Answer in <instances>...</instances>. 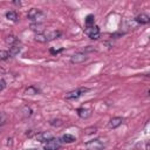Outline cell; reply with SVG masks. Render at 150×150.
Listing matches in <instances>:
<instances>
[{
    "label": "cell",
    "mask_w": 150,
    "mask_h": 150,
    "mask_svg": "<svg viewBox=\"0 0 150 150\" xmlns=\"http://www.w3.org/2000/svg\"><path fill=\"white\" fill-rule=\"evenodd\" d=\"M46 18V14L39 8H30L27 13V19L33 23H41V21Z\"/></svg>",
    "instance_id": "cell-1"
},
{
    "label": "cell",
    "mask_w": 150,
    "mask_h": 150,
    "mask_svg": "<svg viewBox=\"0 0 150 150\" xmlns=\"http://www.w3.org/2000/svg\"><path fill=\"white\" fill-rule=\"evenodd\" d=\"M84 33H86V34L88 35V38H90L91 40H97V39L100 38V35H101L100 28H98V26H96V25L86 27V28H84Z\"/></svg>",
    "instance_id": "cell-2"
},
{
    "label": "cell",
    "mask_w": 150,
    "mask_h": 150,
    "mask_svg": "<svg viewBox=\"0 0 150 150\" xmlns=\"http://www.w3.org/2000/svg\"><path fill=\"white\" fill-rule=\"evenodd\" d=\"M88 91V88H77L75 90H71V91H68L66 95H64V98L66 100H76L79 98L80 96H82L84 93Z\"/></svg>",
    "instance_id": "cell-3"
},
{
    "label": "cell",
    "mask_w": 150,
    "mask_h": 150,
    "mask_svg": "<svg viewBox=\"0 0 150 150\" xmlns=\"http://www.w3.org/2000/svg\"><path fill=\"white\" fill-rule=\"evenodd\" d=\"M86 149L87 150H103L104 144L101 142V139L95 138V139H90L86 143Z\"/></svg>",
    "instance_id": "cell-4"
},
{
    "label": "cell",
    "mask_w": 150,
    "mask_h": 150,
    "mask_svg": "<svg viewBox=\"0 0 150 150\" xmlns=\"http://www.w3.org/2000/svg\"><path fill=\"white\" fill-rule=\"evenodd\" d=\"M61 143L62 142L60 141V138H52L45 143L43 150H57L61 148Z\"/></svg>",
    "instance_id": "cell-5"
},
{
    "label": "cell",
    "mask_w": 150,
    "mask_h": 150,
    "mask_svg": "<svg viewBox=\"0 0 150 150\" xmlns=\"http://www.w3.org/2000/svg\"><path fill=\"white\" fill-rule=\"evenodd\" d=\"M35 138H36V141H38V142L43 143V142H48L49 139L54 138V136H53V134H52V132H48V131H42V132L36 134Z\"/></svg>",
    "instance_id": "cell-6"
},
{
    "label": "cell",
    "mask_w": 150,
    "mask_h": 150,
    "mask_svg": "<svg viewBox=\"0 0 150 150\" xmlns=\"http://www.w3.org/2000/svg\"><path fill=\"white\" fill-rule=\"evenodd\" d=\"M88 59V56L86 55V53H75L71 57H70V62L71 63H82Z\"/></svg>",
    "instance_id": "cell-7"
},
{
    "label": "cell",
    "mask_w": 150,
    "mask_h": 150,
    "mask_svg": "<svg viewBox=\"0 0 150 150\" xmlns=\"http://www.w3.org/2000/svg\"><path fill=\"white\" fill-rule=\"evenodd\" d=\"M19 114H20V116L22 118H28V117H30L33 115V110L28 105H22L20 108V110H19Z\"/></svg>",
    "instance_id": "cell-8"
},
{
    "label": "cell",
    "mask_w": 150,
    "mask_h": 150,
    "mask_svg": "<svg viewBox=\"0 0 150 150\" xmlns=\"http://www.w3.org/2000/svg\"><path fill=\"white\" fill-rule=\"evenodd\" d=\"M149 21H150V16L145 13H141L135 18V22L139 23V25H146V23H149Z\"/></svg>",
    "instance_id": "cell-9"
},
{
    "label": "cell",
    "mask_w": 150,
    "mask_h": 150,
    "mask_svg": "<svg viewBox=\"0 0 150 150\" xmlns=\"http://www.w3.org/2000/svg\"><path fill=\"white\" fill-rule=\"evenodd\" d=\"M122 123H123V118L120 117V116H116V117H112V118L109 121L108 125H109L110 129H116V128H118Z\"/></svg>",
    "instance_id": "cell-10"
},
{
    "label": "cell",
    "mask_w": 150,
    "mask_h": 150,
    "mask_svg": "<svg viewBox=\"0 0 150 150\" xmlns=\"http://www.w3.org/2000/svg\"><path fill=\"white\" fill-rule=\"evenodd\" d=\"M76 111H77L79 117H81V118H83V120L89 118V117L91 116V111H90L89 109H87V108H79Z\"/></svg>",
    "instance_id": "cell-11"
},
{
    "label": "cell",
    "mask_w": 150,
    "mask_h": 150,
    "mask_svg": "<svg viewBox=\"0 0 150 150\" xmlns=\"http://www.w3.org/2000/svg\"><path fill=\"white\" fill-rule=\"evenodd\" d=\"M61 32L60 30H52V32H49V33H47L46 34V40H47V42H49V41H53V40H55V39H57V38H60L61 36Z\"/></svg>",
    "instance_id": "cell-12"
},
{
    "label": "cell",
    "mask_w": 150,
    "mask_h": 150,
    "mask_svg": "<svg viewBox=\"0 0 150 150\" xmlns=\"http://www.w3.org/2000/svg\"><path fill=\"white\" fill-rule=\"evenodd\" d=\"M5 42H6L7 45H9V46H14V45H19V43H20L19 39H18L15 35H13V34L7 35V36L5 38Z\"/></svg>",
    "instance_id": "cell-13"
},
{
    "label": "cell",
    "mask_w": 150,
    "mask_h": 150,
    "mask_svg": "<svg viewBox=\"0 0 150 150\" xmlns=\"http://www.w3.org/2000/svg\"><path fill=\"white\" fill-rule=\"evenodd\" d=\"M60 141L63 142V143H73V142L76 141V138H75V136H73V135H70V134H64V135L61 136Z\"/></svg>",
    "instance_id": "cell-14"
},
{
    "label": "cell",
    "mask_w": 150,
    "mask_h": 150,
    "mask_svg": "<svg viewBox=\"0 0 150 150\" xmlns=\"http://www.w3.org/2000/svg\"><path fill=\"white\" fill-rule=\"evenodd\" d=\"M29 28H30L33 32H35L36 34H40V33H42V32H43V29H45L42 23H30Z\"/></svg>",
    "instance_id": "cell-15"
},
{
    "label": "cell",
    "mask_w": 150,
    "mask_h": 150,
    "mask_svg": "<svg viewBox=\"0 0 150 150\" xmlns=\"http://www.w3.org/2000/svg\"><path fill=\"white\" fill-rule=\"evenodd\" d=\"M20 50H21V46L20 45H14V46H11L9 47V56H15V55H18L19 53H20Z\"/></svg>",
    "instance_id": "cell-16"
},
{
    "label": "cell",
    "mask_w": 150,
    "mask_h": 150,
    "mask_svg": "<svg viewBox=\"0 0 150 150\" xmlns=\"http://www.w3.org/2000/svg\"><path fill=\"white\" fill-rule=\"evenodd\" d=\"M6 18L9 20V21H13V22H16L18 21V13L15 11H8L6 13Z\"/></svg>",
    "instance_id": "cell-17"
},
{
    "label": "cell",
    "mask_w": 150,
    "mask_h": 150,
    "mask_svg": "<svg viewBox=\"0 0 150 150\" xmlns=\"http://www.w3.org/2000/svg\"><path fill=\"white\" fill-rule=\"evenodd\" d=\"M40 93V90L36 88V87H34V86H29L26 90H25V94H27V95H36V94H39Z\"/></svg>",
    "instance_id": "cell-18"
},
{
    "label": "cell",
    "mask_w": 150,
    "mask_h": 150,
    "mask_svg": "<svg viewBox=\"0 0 150 150\" xmlns=\"http://www.w3.org/2000/svg\"><path fill=\"white\" fill-rule=\"evenodd\" d=\"M34 40L38 41V42H40V43H46V42H47V40H46V34H43V33L35 34Z\"/></svg>",
    "instance_id": "cell-19"
},
{
    "label": "cell",
    "mask_w": 150,
    "mask_h": 150,
    "mask_svg": "<svg viewBox=\"0 0 150 150\" xmlns=\"http://www.w3.org/2000/svg\"><path fill=\"white\" fill-rule=\"evenodd\" d=\"M94 21H95V18H94V15H93V14L87 15V18H86V20H84L86 27H88V26H93V25H94Z\"/></svg>",
    "instance_id": "cell-20"
},
{
    "label": "cell",
    "mask_w": 150,
    "mask_h": 150,
    "mask_svg": "<svg viewBox=\"0 0 150 150\" xmlns=\"http://www.w3.org/2000/svg\"><path fill=\"white\" fill-rule=\"evenodd\" d=\"M11 56H9V53L7 50H4V49H0V60L2 61H6L8 60Z\"/></svg>",
    "instance_id": "cell-21"
},
{
    "label": "cell",
    "mask_w": 150,
    "mask_h": 150,
    "mask_svg": "<svg viewBox=\"0 0 150 150\" xmlns=\"http://www.w3.org/2000/svg\"><path fill=\"white\" fill-rule=\"evenodd\" d=\"M62 123L63 122L60 118H53V120L49 121V124L53 125V127H60V125H62Z\"/></svg>",
    "instance_id": "cell-22"
},
{
    "label": "cell",
    "mask_w": 150,
    "mask_h": 150,
    "mask_svg": "<svg viewBox=\"0 0 150 150\" xmlns=\"http://www.w3.org/2000/svg\"><path fill=\"white\" fill-rule=\"evenodd\" d=\"M96 128L95 127H90V128H87L86 130H84V134L86 135H90V134H94V132H96Z\"/></svg>",
    "instance_id": "cell-23"
},
{
    "label": "cell",
    "mask_w": 150,
    "mask_h": 150,
    "mask_svg": "<svg viewBox=\"0 0 150 150\" xmlns=\"http://www.w3.org/2000/svg\"><path fill=\"white\" fill-rule=\"evenodd\" d=\"M6 121H7V115L6 114H0V127L2 125V124H5L6 123Z\"/></svg>",
    "instance_id": "cell-24"
},
{
    "label": "cell",
    "mask_w": 150,
    "mask_h": 150,
    "mask_svg": "<svg viewBox=\"0 0 150 150\" xmlns=\"http://www.w3.org/2000/svg\"><path fill=\"white\" fill-rule=\"evenodd\" d=\"M36 136V131H34V130H28L27 132H26V136H28V137H33V136Z\"/></svg>",
    "instance_id": "cell-25"
},
{
    "label": "cell",
    "mask_w": 150,
    "mask_h": 150,
    "mask_svg": "<svg viewBox=\"0 0 150 150\" xmlns=\"http://www.w3.org/2000/svg\"><path fill=\"white\" fill-rule=\"evenodd\" d=\"M63 50V48H61V49H53V48H50L49 49V52L52 53V54H59L60 52H62Z\"/></svg>",
    "instance_id": "cell-26"
},
{
    "label": "cell",
    "mask_w": 150,
    "mask_h": 150,
    "mask_svg": "<svg viewBox=\"0 0 150 150\" xmlns=\"http://www.w3.org/2000/svg\"><path fill=\"white\" fill-rule=\"evenodd\" d=\"M5 87H6V82H5L4 80H0V91H1Z\"/></svg>",
    "instance_id": "cell-27"
},
{
    "label": "cell",
    "mask_w": 150,
    "mask_h": 150,
    "mask_svg": "<svg viewBox=\"0 0 150 150\" xmlns=\"http://www.w3.org/2000/svg\"><path fill=\"white\" fill-rule=\"evenodd\" d=\"M12 141H13V138L12 137H8L7 138V145H12V143H13Z\"/></svg>",
    "instance_id": "cell-28"
},
{
    "label": "cell",
    "mask_w": 150,
    "mask_h": 150,
    "mask_svg": "<svg viewBox=\"0 0 150 150\" xmlns=\"http://www.w3.org/2000/svg\"><path fill=\"white\" fill-rule=\"evenodd\" d=\"M13 4L16 5V6H21V2L20 1H13Z\"/></svg>",
    "instance_id": "cell-29"
},
{
    "label": "cell",
    "mask_w": 150,
    "mask_h": 150,
    "mask_svg": "<svg viewBox=\"0 0 150 150\" xmlns=\"http://www.w3.org/2000/svg\"><path fill=\"white\" fill-rule=\"evenodd\" d=\"M28 150H40V149H35V148H34V149H28Z\"/></svg>",
    "instance_id": "cell-30"
},
{
    "label": "cell",
    "mask_w": 150,
    "mask_h": 150,
    "mask_svg": "<svg viewBox=\"0 0 150 150\" xmlns=\"http://www.w3.org/2000/svg\"><path fill=\"white\" fill-rule=\"evenodd\" d=\"M0 134H1V127H0Z\"/></svg>",
    "instance_id": "cell-31"
},
{
    "label": "cell",
    "mask_w": 150,
    "mask_h": 150,
    "mask_svg": "<svg viewBox=\"0 0 150 150\" xmlns=\"http://www.w3.org/2000/svg\"><path fill=\"white\" fill-rule=\"evenodd\" d=\"M0 71H1V70H0Z\"/></svg>",
    "instance_id": "cell-32"
}]
</instances>
